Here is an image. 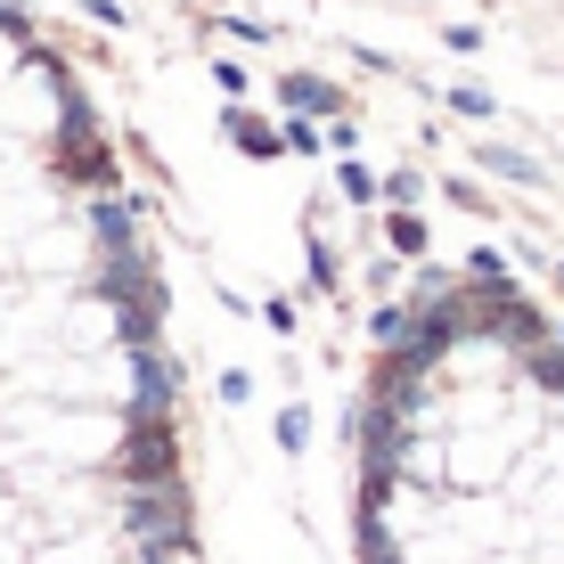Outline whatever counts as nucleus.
I'll list each match as a JSON object with an SVG mask.
<instances>
[{
	"label": "nucleus",
	"mask_w": 564,
	"mask_h": 564,
	"mask_svg": "<svg viewBox=\"0 0 564 564\" xmlns=\"http://www.w3.org/2000/svg\"><path fill=\"white\" fill-rule=\"evenodd\" d=\"M221 131H229V140H238L246 155H279V131L254 123V115H221Z\"/></svg>",
	"instance_id": "obj_1"
},
{
	"label": "nucleus",
	"mask_w": 564,
	"mask_h": 564,
	"mask_svg": "<svg viewBox=\"0 0 564 564\" xmlns=\"http://www.w3.org/2000/svg\"><path fill=\"white\" fill-rule=\"evenodd\" d=\"M286 107H319V115H336L344 99H336L327 83H311V74H295V83H286Z\"/></svg>",
	"instance_id": "obj_2"
},
{
	"label": "nucleus",
	"mask_w": 564,
	"mask_h": 564,
	"mask_svg": "<svg viewBox=\"0 0 564 564\" xmlns=\"http://www.w3.org/2000/svg\"><path fill=\"white\" fill-rule=\"evenodd\" d=\"M279 451H286V458L311 451V410H279Z\"/></svg>",
	"instance_id": "obj_3"
},
{
	"label": "nucleus",
	"mask_w": 564,
	"mask_h": 564,
	"mask_svg": "<svg viewBox=\"0 0 564 564\" xmlns=\"http://www.w3.org/2000/svg\"><path fill=\"white\" fill-rule=\"evenodd\" d=\"M482 164H491V172H508V181H523V188L540 181V164H532V155H516V148H482Z\"/></svg>",
	"instance_id": "obj_4"
},
{
	"label": "nucleus",
	"mask_w": 564,
	"mask_h": 564,
	"mask_svg": "<svg viewBox=\"0 0 564 564\" xmlns=\"http://www.w3.org/2000/svg\"><path fill=\"white\" fill-rule=\"evenodd\" d=\"M384 238H393V254H425V221H417V213H393Z\"/></svg>",
	"instance_id": "obj_5"
},
{
	"label": "nucleus",
	"mask_w": 564,
	"mask_h": 564,
	"mask_svg": "<svg viewBox=\"0 0 564 564\" xmlns=\"http://www.w3.org/2000/svg\"><path fill=\"white\" fill-rule=\"evenodd\" d=\"M336 188H344L352 205H377V172H368V164H344V172H336Z\"/></svg>",
	"instance_id": "obj_6"
},
{
	"label": "nucleus",
	"mask_w": 564,
	"mask_h": 564,
	"mask_svg": "<svg viewBox=\"0 0 564 564\" xmlns=\"http://www.w3.org/2000/svg\"><path fill=\"white\" fill-rule=\"evenodd\" d=\"M368 336H377V344H401V336H410V311H377V319H368Z\"/></svg>",
	"instance_id": "obj_7"
},
{
	"label": "nucleus",
	"mask_w": 564,
	"mask_h": 564,
	"mask_svg": "<svg viewBox=\"0 0 564 564\" xmlns=\"http://www.w3.org/2000/svg\"><path fill=\"white\" fill-rule=\"evenodd\" d=\"M246 393H254V377H246V368H229V377H221V401H229V410H246Z\"/></svg>",
	"instance_id": "obj_8"
},
{
	"label": "nucleus",
	"mask_w": 564,
	"mask_h": 564,
	"mask_svg": "<svg viewBox=\"0 0 564 564\" xmlns=\"http://www.w3.org/2000/svg\"><path fill=\"white\" fill-rule=\"evenodd\" d=\"M442 107H458V115H475V123H482V115H491V99H482V90H451V99H442Z\"/></svg>",
	"instance_id": "obj_9"
},
{
	"label": "nucleus",
	"mask_w": 564,
	"mask_h": 564,
	"mask_svg": "<svg viewBox=\"0 0 564 564\" xmlns=\"http://www.w3.org/2000/svg\"><path fill=\"white\" fill-rule=\"evenodd\" d=\"M556 279H564V262H556Z\"/></svg>",
	"instance_id": "obj_10"
}]
</instances>
